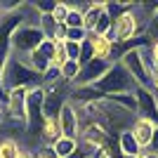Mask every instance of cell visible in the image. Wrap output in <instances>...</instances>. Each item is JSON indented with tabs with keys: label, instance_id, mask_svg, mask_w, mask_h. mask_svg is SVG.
Wrapping results in <instances>:
<instances>
[{
	"label": "cell",
	"instance_id": "1",
	"mask_svg": "<svg viewBox=\"0 0 158 158\" xmlns=\"http://www.w3.org/2000/svg\"><path fill=\"white\" fill-rule=\"evenodd\" d=\"M40 85V76L33 71L26 61L17 57V54H10L0 71V92L7 94L10 90H17V87H26V90H33V87Z\"/></svg>",
	"mask_w": 158,
	"mask_h": 158
},
{
	"label": "cell",
	"instance_id": "2",
	"mask_svg": "<svg viewBox=\"0 0 158 158\" xmlns=\"http://www.w3.org/2000/svg\"><path fill=\"white\" fill-rule=\"evenodd\" d=\"M146 31V19L142 17V12L137 10V5L125 10L113 17V28H111V35L109 38L116 43V45H130L135 43V38H139L142 33Z\"/></svg>",
	"mask_w": 158,
	"mask_h": 158
},
{
	"label": "cell",
	"instance_id": "3",
	"mask_svg": "<svg viewBox=\"0 0 158 158\" xmlns=\"http://www.w3.org/2000/svg\"><path fill=\"white\" fill-rule=\"evenodd\" d=\"M118 64L130 73V78L135 80L137 87H151V59L144 45H132L125 52L118 54Z\"/></svg>",
	"mask_w": 158,
	"mask_h": 158
},
{
	"label": "cell",
	"instance_id": "4",
	"mask_svg": "<svg viewBox=\"0 0 158 158\" xmlns=\"http://www.w3.org/2000/svg\"><path fill=\"white\" fill-rule=\"evenodd\" d=\"M94 90H97L102 97H113V94H127V92H135V80L130 78V73L123 69V66L116 61L111 64V69L106 71V76L99 83H94Z\"/></svg>",
	"mask_w": 158,
	"mask_h": 158
},
{
	"label": "cell",
	"instance_id": "5",
	"mask_svg": "<svg viewBox=\"0 0 158 158\" xmlns=\"http://www.w3.org/2000/svg\"><path fill=\"white\" fill-rule=\"evenodd\" d=\"M43 33H40L38 24H21V26L14 28L12 38H10V52L26 59L31 52H35L43 43Z\"/></svg>",
	"mask_w": 158,
	"mask_h": 158
},
{
	"label": "cell",
	"instance_id": "6",
	"mask_svg": "<svg viewBox=\"0 0 158 158\" xmlns=\"http://www.w3.org/2000/svg\"><path fill=\"white\" fill-rule=\"evenodd\" d=\"M43 99H45V90L43 85L28 90V99H26V135L28 139L38 142V132H40V123H43Z\"/></svg>",
	"mask_w": 158,
	"mask_h": 158
},
{
	"label": "cell",
	"instance_id": "7",
	"mask_svg": "<svg viewBox=\"0 0 158 158\" xmlns=\"http://www.w3.org/2000/svg\"><path fill=\"white\" fill-rule=\"evenodd\" d=\"M26 99H28L26 87H17L5 94V118H10L21 127H26Z\"/></svg>",
	"mask_w": 158,
	"mask_h": 158
},
{
	"label": "cell",
	"instance_id": "8",
	"mask_svg": "<svg viewBox=\"0 0 158 158\" xmlns=\"http://www.w3.org/2000/svg\"><path fill=\"white\" fill-rule=\"evenodd\" d=\"M109 69H111V64H106V61H99V59L87 61V64L80 66V73H78V78H76V83L71 87H92L94 83H99L106 76Z\"/></svg>",
	"mask_w": 158,
	"mask_h": 158
},
{
	"label": "cell",
	"instance_id": "9",
	"mask_svg": "<svg viewBox=\"0 0 158 158\" xmlns=\"http://www.w3.org/2000/svg\"><path fill=\"white\" fill-rule=\"evenodd\" d=\"M87 40L92 43V59L106 61V64H116L118 61V45L109 35H92V33H87Z\"/></svg>",
	"mask_w": 158,
	"mask_h": 158
},
{
	"label": "cell",
	"instance_id": "10",
	"mask_svg": "<svg viewBox=\"0 0 158 158\" xmlns=\"http://www.w3.org/2000/svg\"><path fill=\"white\" fill-rule=\"evenodd\" d=\"M135 97H137V116L149 118L158 125V94L151 87H135Z\"/></svg>",
	"mask_w": 158,
	"mask_h": 158
},
{
	"label": "cell",
	"instance_id": "11",
	"mask_svg": "<svg viewBox=\"0 0 158 158\" xmlns=\"http://www.w3.org/2000/svg\"><path fill=\"white\" fill-rule=\"evenodd\" d=\"M59 127H61V137L66 139H76L80 137V123H78V113H76V106L69 99L59 111Z\"/></svg>",
	"mask_w": 158,
	"mask_h": 158
},
{
	"label": "cell",
	"instance_id": "12",
	"mask_svg": "<svg viewBox=\"0 0 158 158\" xmlns=\"http://www.w3.org/2000/svg\"><path fill=\"white\" fill-rule=\"evenodd\" d=\"M156 123L149 118H142V116H137V118L132 120V125H130V132H132V137H135V142L139 144V149H142V153L149 149V144H151V135L153 130H156Z\"/></svg>",
	"mask_w": 158,
	"mask_h": 158
},
{
	"label": "cell",
	"instance_id": "13",
	"mask_svg": "<svg viewBox=\"0 0 158 158\" xmlns=\"http://www.w3.org/2000/svg\"><path fill=\"white\" fill-rule=\"evenodd\" d=\"M59 137H61L59 118H43V123H40V132H38V142H40V144H50V146H52Z\"/></svg>",
	"mask_w": 158,
	"mask_h": 158
},
{
	"label": "cell",
	"instance_id": "14",
	"mask_svg": "<svg viewBox=\"0 0 158 158\" xmlns=\"http://www.w3.org/2000/svg\"><path fill=\"white\" fill-rule=\"evenodd\" d=\"M106 10V2H87L83 5V28L87 33H94V26L99 21V14Z\"/></svg>",
	"mask_w": 158,
	"mask_h": 158
},
{
	"label": "cell",
	"instance_id": "15",
	"mask_svg": "<svg viewBox=\"0 0 158 158\" xmlns=\"http://www.w3.org/2000/svg\"><path fill=\"white\" fill-rule=\"evenodd\" d=\"M118 151L120 156H142V149H139V144L135 142V137H132V132L125 130L118 135Z\"/></svg>",
	"mask_w": 158,
	"mask_h": 158
},
{
	"label": "cell",
	"instance_id": "16",
	"mask_svg": "<svg viewBox=\"0 0 158 158\" xmlns=\"http://www.w3.org/2000/svg\"><path fill=\"white\" fill-rule=\"evenodd\" d=\"M106 102H111V104L120 106L123 111L132 113V116H137V97L135 92H127V94H113V97H104Z\"/></svg>",
	"mask_w": 158,
	"mask_h": 158
},
{
	"label": "cell",
	"instance_id": "17",
	"mask_svg": "<svg viewBox=\"0 0 158 158\" xmlns=\"http://www.w3.org/2000/svg\"><path fill=\"white\" fill-rule=\"evenodd\" d=\"M24 61H26V64L31 66L33 71L38 73L40 78H43V73H45L47 69H50V57H47V54H43V52H40V50H35V52H31V54H28V57H26V59H24Z\"/></svg>",
	"mask_w": 158,
	"mask_h": 158
},
{
	"label": "cell",
	"instance_id": "18",
	"mask_svg": "<svg viewBox=\"0 0 158 158\" xmlns=\"http://www.w3.org/2000/svg\"><path fill=\"white\" fill-rule=\"evenodd\" d=\"M21 149H24V146L14 137H2L0 139V158H19Z\"/></svg>",
	"mask_w": 158,
	"mask_h": 158
},
{
	"label": "cell",
	"instance_id": "19",
	"mask_svg": "<svg viewBox=\"0 0 158 158\" xmlns=\"http://www.w3.org/2000/svg\"><path fill=\"white\" fill-rule=\"evenodd\" d=\"M57 21L52 19V14H40L38 17V28L43 33V38L45 40H54V33H57Z\"/></svg>",
	"mask_w": 158,
	"mask_h": 158
},
{
	"label": "cell",
	"instance_id": "20",
	"mask_svg": "<svg viewBox=\"0 0 158 158\" xmlns=\"http://www.w3.org/2000/svg\"><path fill=\"white\" fill-rule=\"evenodd\" d=\"M61 83H64V85H73V83H76V78H78V73H80V64L78 61H66L64 66H61Z\"/></svg>",
	"mask_w": 158,
	"mask_h": 158
},
{
	"label": "cell",
	"instance_id": "21",
	"mask_svg": "<svg viewBox=\"0 0 158 158\" xmlns=\"http://www.w3.org/2000/svg\"><path fill=\"white\" fill-rule=\"evenodd\" d=\"M66 28H83V5H71L69 2V17L64 21Z\"/></svg>",
	"mask_w": 158,
	"mask_h": 158
},
{
	"label": "cell",
	"instance_id": "22",
	"mask_svg": "<svg viewBox=\"0 0 158 158\" xmlns=\"http://www.w3.org/2000/svg\"><path fill=\"white\" fill-rule=\"evenodd\" d=\"M52 146H54V151H57L59 158H66V156H71L73 151H78V142L76 139H66V137H59Z\"/></svg>",
	"mask_w": 158,
	"mask_h": 158
},
{
	"label": "cell",
	"instance_id": "23",
	"mask_svg": "<svg viewBox=\"0 0 158 158\" xmlns=\"http://www.w3.org/2000/svg\"><path fill=\"white\" fill-rule=\"evenodd\" d=\"M111 28H113V17L104 10V12L99 14V21H97V26H94L92 35H111Z\"/></svg>",
	"mask_w": 158,
	"mask_h": 158
},
{
	"label": "cell",
	"instance_id": "24",
	"mask_svg": "<svg viewBox=\"0 0 158 158\" xmlns=\"http://www.w3.org/2000/svg\"><path fill=\"white\" fill-rule=\"evenodd\" d=\"M52 19L57 21V24H64L66 17H69V2H57L54 0V7H52Z\"/></svg>",
	"mask_w": 158,
	"mask_h": 158
},
{
	"label": "cell",
	"instance_id": "25",
	"mask_svg": "<svg viewBox=\"0 0 158 158\" xmlns=\"http://www.w3.org/2000/svg\"><path fill=\"white\" fill-rule=\"evenodd\" d=\"M87 40V31L85 28H69L66 31V43H85Z\"/></svg>",
	"mask_w": 158,
	"mask_h": 158
},
{
	"label": "cell",
	"instance_id": "26",
	"mask_svg": "<svg viewBox=\"0 0 158 158\" xmlns=\"http://www.w3.org/2000/svg\"><path fill=\"white\" fill-rule=\"evenodd\" d=\"M144 35L149 38V43L158 40V10H156V14H153L151 19H149V24H146V31H144Z\"/></svg>",
	"mask_w": 158,
	"mask_h": 158
},
{
	"label": "cell",
	"instance_id": "27",
	"mask_svg": "<svg viewBox=\"0 0 158 158\" xmlns=\"http://www.w3.org/2000/svg\"><path fill=\"white\" fill-rule=\"evenodd\" d=\"M33 156L35 158H59L57 151H54V146H50V144H38L35 151H33Z\"/></svg>",
	"mask_w": 158,
	"mask_h": 158
},
{
	"label": "cell",
	"instance_id": "28",
	"mask_svg": "<svg viewBox=\"0 0 158 158\" xmlns=\"http://www.w3.org/2000/svg\"><path fill=\"white\" fill-rule=\"evenodd\" d=\"M87 61H92V43L90 40H85V43H80V59L78 64H87Z\"/></svg>",
	"mask_w": 158,
	"mask_h": 158
},
{
	"label": "cell",
	"instance_id": "29",
	"mask_svg": "<svg viewBox=\"0 0 158 158\" xmlns=\"http://www.w3.org/2000/svg\"><path fill=\"white\" fill-rule=\"evenodd\" d=\"M64 50H66V57H69L71 61L80 59V45L78 43H64Z\"/></svg>",
	"mask_w": 158,
	"mask_h": 158
},
{
	"label": "cell",
	"instance_id": "30",
	"mask_svg": "<svg viewBox=\"0 0 158 158\" xmlns=\"http://www.w3.org/2000/svg\"><path fill=\"white\" fill-rule=\"evenodd\" d=\"M146 52H149V59H151V61L158 59V40H153V43H146Z\"/></svg>",
	"mask_w": 158,
	"mask_h": 158
},
{
	"label": "cell",
	"instance_id": "31",
	"mask_svg": "<svg viewBox=\"0 0 158 158\" xmlns=\"http://www.w3.org/2000/svg\"><path fill=\"white\" fill-rule=\"evenodd\" d=\"M146 151L158 153V127L153 130V135H151V144H149V149H146Z\"/></svg>",
	"mask_w": 158,
	"mask_h": 158
},
{
	"label": "cell",
	"instance_id": "32",
	"mask_svg": "<svg viewBox=\"0 0 158 158\" xmlns=\"http://www.w3.org/2000/svg\"><path fill=\"white\" fill-rule=\"evenodd\" d=\"M66 158H90V156H87V153H85V151H83V149L78 146V151H73L71 156H66Z\"/></svg>",
	"mask_w": 158,
	"mask_h": 158
},
{
	"label": "cell",
	"instance_id": "33",
	"mask_svg": "<svg viewBox=\"0 0 158 158\" xmlns=\"http://www.w3.org/2000/svg\"><path fill=\"white\" fill-rule=\"evenodd\" d=\"M151 90L158 92V73H151Z\"/></svg>",
	"mask_w": 158,
	"mask_h": 158
},
{
	"label": "cell",
	"instance_id": "34",
	"mask_svg": "<svg viewBox=\"0 0 158 158\" xmlns=\"http://www.w3.org/2000/svg\"><path fill=\"white\" fill-rule=\"evenodd\" d=\"M19 158H35V156H33V151H28V149H21Z\"/></svg>",
	"mask_w": 158,
	"mask_h": 158
},
{
	"label": "cell",
	"instance_id": "35",
	"mask_svg": "<svg viewBox=\"0 0 158 158\" xmlns=\"http://www.w3.org/2000/svg\"><path fill=\"white\" fill-rule=\"evenodd\" d=\"M142 158H158V153H151V151H144V153H142Z\"/></svg>",
	"mask_w": 158,
	"mask_h": 158
},
{
	"label": "cell",
	"instance_id": "36",
	"mask_svg": "<svg viewBox=\"0 0 158 158\" xmlns=\"http://www.w3.org/2000/svg\"><path fill=\"white\" fill-rule=\"evenodd\" d=\"M5 123V106H0V125Z\"/></svg>",
	"mask_w": 158,
	"mask_h": 158
},
{
	"label": "cell",
	"instance_id": "37",
	"mask_svg": "<svg viewBox=\"0 0 158 158\" xmlns=\"http://www.w3.org/2000/svg\"><path fill=\"white\" fill-rule=\"evenodd\" d=\"M120 158H123V156H120ZM125 158H142V156H125Z\"/></svg>",
	"mask_w": 158,
	"mask_h": 158
},
{
	"label": "cell",
	"instance_id": "38",
	"mask_svg": "<svg viewBox=\"0 0 158 158\" xmlns=\"http://www.w3.org/2000/svg\"><path fill=\"white\" fill-rule=\"evenodd\" d=\"M0 17H2V7H0Z\"/></svg>",
	"mask_w": 158,
	"mask_h": 158
}]
</instances>
